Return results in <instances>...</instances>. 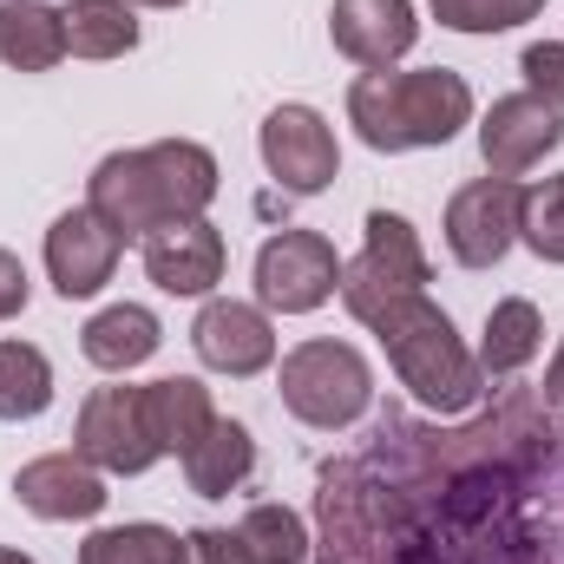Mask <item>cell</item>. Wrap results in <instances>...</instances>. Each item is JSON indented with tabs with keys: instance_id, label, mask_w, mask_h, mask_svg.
<instances>
[{
	"instance_id": "cell-1",
	"label": "cell",
	"mask_w": 564,
	"mask_h": 564,
	"mask_svg": "<svg viewBox=\"0 0 564 564\" xmlns=\"http://www.w3.org/2000/svg\"><path fill=\"white\" fill-rule=\"evenodd\" d=\"M217 191H224L217 151L197 139H151L106 151L86 177V204L112 224L119 243H144L164 224L204 217L217 204Z\"/></svg>"
},
{
	"instance_id": "cell-2",
	"label": "cell",
	"mask_w": 564,
	"mask_h": 564,
	"mask_svg": "<svg viewBox=\"0 0 564 564\" xmlns=\"http://www.w3.org/2000/svg\"><path fill=\"white\" fill-rule=\"evenodd\" d=\"M479 119L473 106V86L466 73L453 66H388V73H361L348 86V126L355 139L381 158H401V151H440L453 144L466 126Z\"/></svg>"
},
{
	"instance_id": "cell-3",
	"label": "cell",
	"mask_w": 564,
	"mask_h": 564,
	"mask_svg": "<svg viewBox=\"0 0 564 564\" xmlns=\"http://www.w3.org/2000/svg\"><path fill=\"white\" fill-rule=\"evenodd\" d=\"M368 328H375L394 381L414 394V408L446 421V414H473L486 401V375H479L466 335L453 328V315L433 295H408V302L381 308Z\"/></svg>"
},
{
	"instance_id": "cell-4",
	"label": "cell",
	"mask_w": 564,
	"mask_h": 564,
	"mask_svg": "<svg viewBox=\"0 0 564 564\" xmlns=\"http://www.w3.org/2000/svg\"><path fill=\"white\" fill-rule=\"evenodd\" d=\"M276 394L282 408L315 433H348L355 421H368L375 408V368L355 341L335 335H308L276 361Z\"/></svg>"
},
{
	"instance_id": "cell-5",
	"label": "cell",
	"mask_w": 564,
	"mask_h": 564,
	"mask_svg": "<svg viewBox=\"0 0 564 564\" xmlns=\"http://www.w3.org/2000/svg\"><path fill=\"white\" fill-rule=\"evenodd\" d=\"M426 282H433V257H426L414 217H401V210H368L361 250L341 257V289H335L341 308L368 328L381 308H394V302H408V295H426Z\"/></svg>"
},
{
	"instance_id": "cell-6",
	"label": "cell",
	"mask_w": 564,
	"mask_h": 564,
	"mask_svg": "<svg viewBox=\"0 0 564 564\" xmlns=\"http://www.w3.org/2000/svg\"><path fill=\"white\" fill-rule=\"evenodd\" d=\"M250 276H257V302L270 315H315L341 289V257H335V243L322 230H295L289 224V230L263 237Z\"/></svg>"
},
{
	"instance_id": "cell-7",
	"label": "cell",
	"mask_w": 564,
	"mask_h": 564,
	"mask_svg": "<svg viewBox=\"0 0 564 564\" xmlns=\"http://www.w3.org/2000/svg\"><path fill=\"white\" fill-rule=\"evenodd\" d=\"M257 151H263V171H270V184H276L282 197H322V191L341 177L335 126H328L315 106H302V99L276 106V112L257 126Z\"/></svg>"
},
{
	"instance_id": "cell-8",
	"label": "cell",
	"mask_w": 564,
	"mask_h": 564,
	"mask_svg": "<svg viewBox=\"0 0 564 564\" xmlns=\"http://www.w3.org/2000/svg\"><path fill=\"white\" fill-rule=\"evenodd\" d=\"M519 197L525 184L512 177H473L446 197V217H440V237H446V257L459 270H499L519 243Z\"/></svg>"
},
{
	"instance_id": "cell-9",
	"label": "cell",
	"mask_w": 564,
	"mask_h": 564,
	"mask_svg": "<svg viewBox=\"0 0 564 564\" xmlns=\"http://www.w3.org/2000/svg\"><path fill=\"white\" fill-rule=\"evenodd\" d=\"M119 257L126 243L112 237V224L93 210V204H73L46 224V243H40V263L59 302H93L106 282L119 276Z\"/></svg>"
},
{
	"instance_id": "cell-10",
	"label": "cell",
	"mask_w": 564,
	"mask_h": 564,
	"mask_svg": "<svg viewBox=\"0 0 564 564\" xmlns=\"http://www.w3.org/2000/svg\"><path fill=\"white\" fill-rule=\"evenodd\" d=\"M191 348L210 375L224 381H250L263 368H276V322L263 302H237V295H204L197 322H191Z\"/></svg>"
},
{
	"instance_id": "cell-11",
	"label": "cell",
	"mask_w": 564,
	"mask_h": 564,
	"mask_svg": "<svg viewBox=\"0 0 564 564\" xmlns=\"http://www.w3.org/2000/svg\"><path fill=\"white\" fill-rule=\"evenodd\" d=\"M73 453H86L106 479H139L158 466V446L144 433L139 388H93L73 421Z\"/></svg>"
},
{
	"instance_id": "cell-12",
	"label": "cell",
	"mask_w": 564,
	"mask_h": 564,
	"mask_svg": "<svg viewBox=\"0 0 564 564\" xmlns=\"http://www.w3.org/2000/svg\"><path fill=\"white\" fill-rule=\"evenodd\" d=\"M564 144V112L532 93H499L479 112V158L492 177H525Z\"/></svg>"
},
{
	"instance_id": "cell-13",
	"label": "cell",
	"mask_w": 564,
	"mask_h": 564,
	"mask_svg": "<svg viewBox=\"0 0 564 564\" xmlns=\"http://www.w3.org/2000/svg\"><path fill=\"white\" fill-rule=\"evenodd\" d=\"M144 276L158 282L164 295H184V302H204L217 295V282L230 270V243L210 217H191V224H164L139 243Z\"/></svg>"
},
{
	"instance_id": "cell-14",
	"label": "cell",
	"mask_w": 564,
	"mask_h": 564,
	"mask_svg": "<svg viewBox=\"0 0 564 564\" xmlns=\"http://www.w3.org/2000/svg\"><path fill=\"white\" fill-rule=\"evenodd\" d=\"M13 499L46 525H86L106 512V473L86 453H40L13 473Z\"/></svg>"
},
{
	"instance_id": "cell-15",
	"label": "cell",
	"mask_w": 564,
	"mask_h": 564,
	"mask_svg": "<svg viewBox=\"0 0 564 564\" xmlns=\"http://www.w3.org/2000/svg\"><path fill=\"white\" fill-rule=\"evenodd\" d=\"M328 40L361 73H388L421 46V13H414V0H335Z\"/></svg>"
},
{
	"instance_id": "cell-16",
	"label": "cell",
	"mask_w": 564,
	"mask_h": 564,
	"mask_svg": "<svg viewBox=\"0 0 564 564\" xmlns=\"http://www.w3.org/2000/svg\"><path fill=\"white\" fill-rule=\"evenodd\" d=\"M139 408H144V433L158 446V459H184L210 421H217V401L197 375H164V381H144L139 388Z\"/></svg>"
},
{
	"instance_id": "cell-17",
	"label": "cell",
	"mask_w": 564,
	"mask_h": 564,
	"mask_svg": "<svg viewBox=\"0 0 564 564\" xmlns=\"http://www.w3.org/2000/svg\"><path fill=\"white\" fill-rule=\"evenodd\" d=\"M164 348V322L144 308V302H106L86 328H79V355L99 368V375H132L151 355Z\"/></svg>"
},
{
	"instance_id": "cell-18",
	"label": "cell",
	"mask_w": 564,
	"mask_h": 564,
	"mask_svg": "<svg viewBox=\"0 0 564 564\" xmlns=\"http://www.w3.org/2000/svg\"><path fill=\"white\" fill-rule=\"evenodd\" d=\"M539 355H545V315H539V302H532V295H506V302H492V308H486V328H479V348H473L486 388L525 375Z\"/></svg>"
},
{
	"instance_id": "cell-19",
	"label": "cell",
	"mask_w": 564,
	"mask_h": 564,
	"mask_svg": "<svg viewBox=\"0 0 564 564\" xmlns=\"http://www.w3.org/2000/svg\"><path fill=\"white\" fill-rule=\"evenodd\" d=\"M177 466H184V486H191L197 499H230V492H243L250 473H257V433L243 421H230V414H217L210 433H204Z\"/></svg>"
},
{
	"instance_id": "cell-20",
	"label": "cell",
	"mask_w": 564,
	"mask_h": 564,
	"mask_svg": "<svg viewBox=\"0 0 564 564\" xmlns=\"http://www.w3.org/2000/svg\"><path fill=\"white\" fill-rule=\"evenodd\" d=\"M59 20H66V53L73 59H93V66L139 53V40H144L132 0H66Z\"/></svg>"
},
{
	"instance_id": "cell-21",
	"label": "cell",
	"mask_w": 564,
	"mask_h": 564,
	"mask_svg": "<svg viewBox=\"0 0 564 564\" xmlns=\"http://www.w3.org/2000/svg\"><path fill=\"white\" fill-rule=\"evenodd\" d=\"M66 59V20L46 0H0V66L53 73Z\"/></svg>"
},
{
	"instance_id": "cell-22",
	"label": "cell",
	"mask_w": 564,
	"mask_h": 564,
	"mask_svg": "<svg viewBox=\"0 0 564 564\" xmlns=\"http://www.w3.org/2000/svg\"><path fill=\"white\" fill-rule=\"evenodd\" d=\"M53 408V361L33 341L0 335V421H40Z\"/></svg>"
},
{
	"instance_id": "cell-23",
	"label": "cell",
	"mask_w": 564,
	"mask_h": 564,
	"mask_svg": "<svg viewBox=\"0 0 564 564\" xmlns=\"http://www.w3.org/2000/svg\"><path fill=\"white\" fill-rule=\"evenodd\" d=\"M79 564H184V532L158 525V519H126V525H99Z\"/></svg>"
},
{
	"instance_id": "cell-24",
	"label": "cell",
	"mask_w": 564,
	"mask_h": 564,
	"mask_svg": "<svg viewBox=\"0 0 564 564\" xmlns=\"http://www.w3.org/2000/svg\"><path fill=\"white\" fill-rule=\"evenodd\" d=\"M237 532L250 539L257 564H308L315 558V539H308L302 512H289L282 499H257V506L237 519Z\"/></svg>"
},
{
	"instance_id": "cell-25",
	"label": "cell",
	"mask_w": 564,
	"mask_h": 564,
	"mask_svg": "<svg viewBox=\"0 0 564 564\" xmlns=\"http://www.w3.org/2000/svg\"><path fill=\"white\" fill-rule=\"evenodd\" d=\"M519 243H525L539 263L564 270V171L525 184V197H519Z\"/></svg>"
},
{
	"instance_id": "cell-26",
	"label": "cell",
	"mask_w": 564,
	"mask_h": 564,
	"mask_svg": "<svg viewBox=\"0 0 564 564\" xmlns=\"http://www.w3.org/2000/svg\"><path fill=\"white\" fill-rule=\"evenodd\" d=\"M426 7H433V20L446 33H473V40L512 33V26H525V20L545 13V0H426Z\"/></svg>"
},
{
	"instance_id": "cell-27",
	"label": "cell",
	"mask_w": 564,
	"mask_h": 564,
	"mask_svg": "<svg viewBox=\"0 0 564 564\" xmlns=\"http://www.w3.org/2000/svg\"><path fill=\"white\" fill-rule=\"evenodd\" d=\"M519 73H525V93L532 99H545V106L564 112V40H532L519 53Z\"/></svg>"
},
{
	"instance_id": "cell-28",
	"label": "cell",
	"mask_w": 564,
	"mask_h": 564,
	"mask_svg": "<svg viewBox=\"0 0 564 564\" xmlns=\"http://www.w3.org/2000/svg\"><path fill=\"white\" fill-rule=\"evenodd\" d=\"M184 564H257V552L237 525H197L184 532Z\"/></svg>"
},
{
	"instance_id": "cell-29",
	"label": "cell",
	"mask_w": 564,
	"mask_h": 564,
	"mask_svg": "<svg viewBox=\"0 0 564 564\" xmlns=\"http://www.w3.org/2000/svg\"><path fill=\"white\" fill-rule=\"evenodd\" d=\"M26 302H33V276H26V263H20L13 250H0V322L26 315Z\"/></svg>"
},
{
	"instance_id": "cell-30",
	"label": "cell",
	"mask_w": 564,
	"mask_h": 564,
	"mask_svg": "<svg viewBox=\"0 0 564 564\" xmlns=\"http://www.w3.org/2000/svg\"><path fill=\"white\" fill-rule=\"evenodd\" d=\"M539 408H545V421L564 433V335H558V348H552V361H545V381H539Z\"/></svg>"
},
{
	"instance_id": "cell-31",
	"label": "cell",
	"mask_w": 564,
	"mask_h": 564,
	"mask_svg": "<svg viewBox=\"0 0 564 564\" xmlns=\"http://www.w3.org/2000/svg\"><path fill=\"white\" fill-rule=\"evenodd\" d=\"M0 564H40V558H26L20 545H0Z\"/></svg>"
},
{
	"instance_id": "cell-32",
	"label": "cell",
	"mask_w": 564,
	"mask_h": 564,
	"mask_svg": "<svg viewBox=\"0 0 564 564\" xmlns=\"http://www.w3.org/2000/svg\"><path fill=\"white\" fill-rule=\"evenodd\" d=\"M132 7H158V13H171V7H184V0H132Z\"/></svg>"
}]
</instances>
